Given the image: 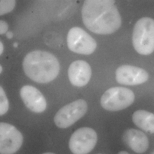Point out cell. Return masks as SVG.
<instances>
[{
  "mask_svg": "<svg viewBox=\"0 0 154 154\" xmlns=\"http://www.w3.org/2000/svg\"><path fill=\"white\" fill-rule=\"evenodd\" d=\"M3 46L2 42L1 43V54L3 51Z\"/></svg>",
  "mask_w": 154,
  "mask_h": 154,
  "instance_id": "ac0fdd59",
  "label": "cell"
},
{
  "mask_svg": "<svg viewBox=\"0 0 154 154\" xmlns=\"http://www.w3.org/2000/svg\"><path fill=\"white\" fill-rule=\"evenodd\" d=\"M26 75L30 79L39 83H47L55 79L60 71L57 59L51 53L35 51L27 54L23 62Z\"/></svg>",
  "mask_w": 154,
  "mask_h": 154,
  "instance_id": "7a4b0ae2",
  "label": "cell"
},
{
  "mask_svg": "<svg viewBox=\"0 0 154 154\" xmlns=\"http://www.w3.org/2000/svg\"><path fill=\"white\" fill-rule=\"evenodd\" d=\"M134 47L140 54L149 55L154 50V21L149 17L138 20L135 24L132 36Z\"/></svg>",
  "mask_w": 154,
  "mask_h": 154,
  "instance_id": "3957f363",
  "label": "cell"
},
{
  "mask_svg": "<svg viewBox=\"0 0 154 154\" xmlns=\"http://www.w3.org/2000/svg\"><path fill=\"white\" fill-rule=\"evenodd\" d=\"M14 46L15 48H17L18 46V44L17 43H15L14 44Z\"/></svg>",
  "mask_w": 154,
  "mask_h": 154,
  "instance_id": "ffe728a7",
  "label": "cell"
},
{
  "mask_svg": "<svg viewBox=\"0 0 154 154\" xmlns=\"http://www.w3.org/2000/svg\"><path fill=\"white\" fill-rule=\"evenodd\" d=\"M148 79V74L145 70L133 66H122L117 69L116 72L117 82L123 85H139L146 82Z\"/></svg>",
  "mask_w": 154,
  "mask_h": 154,
  "instance_id": "9c48e42d",
  "label": "cell"
},
{
  "mask_svg": "<svg viewBox=\"0 0 154 154\" xmlns=\"http://www.w3.org/2000/svg\"><path fill=\"white\" fill-rule=\"evenodd\" d=\"M132 120L138 128L147 132L154 133V115L153 113L144 110H137L133 114Z\"/></svg>",
  "mask_w": 154,
  "mask_h": 154,
  "instance_id": "4fadbf2b",
  "label": "cell"
},
{
  "mask_svg": "<svg viewBox=\"0 0 154 154\" xmlns=\"http://www.w3.org/2000/svg\"><path fill=\"white\" fill-rule=\"evenodd\" d=\"M1 15L4 14L11 11L15 5L14 1H1Z\"/></svg>",
  "mask_w": 154,
  "mask_h": 154,
  "instance_id": "9a60e30c",
  "label": "cell"
},
{
  "mask_svg": "<svg viewBox=\"0 0 154 154\" xmlns=\"http://www.w3.org/2000/svg\"><path fill=\"white\" fill-rule=\"evenodd\" d=\"M6 35L7 38L11 39L12 38L13 34L11 32H8L6 33Z\"/></svg>",
  "mask_w": 154,
  "mask_h": 154,
  "instance_id": "e0dca14e",
  "label": "cell"
},
{
  "mask_svg": "<svg viewBox=\"0 0 154 154\" xmlns=\"http://www.w3.org/2000/svg\"><path fill=\"white\" fill-rule=\"evenodd\" d=\"M0 115L1 116H2L5 114L8 110L9 102L5 92L1 86L0 89Z\"/></svg>",
  "mask_w": 154,
  "mask_h": 154,
  "instance_id": "5bb4252c",
  "label": "cell"
},
{
  "mask_svg": "<svg viewBox=\"0 0 154 154\" xmlns=\"http://www.w3.org/2000/svg\"><path fill=\"white\" fill-rule=\"evenodd\" d=\"M88 105L86 101L79 99L61 108L54 117L55 125L60 128H67L82 118L86 113Z\"/></svg>",
  "mask_w": 154,
  "mask_h": 154,
  "instance_id": "5b68a950",
  "label": "cell"
},
{
  "mask_svg": "<svg viewBox=\"0 0 154 154\" xmlns=\"http://www.w3.org/2000/svg\"><path fill=\"white\" fill-rule=\"evenodd\" d=\"M69 81L76 87H82L89 81L91 75V70L89 65L83 60H77L72 63L68 71Z\"/></svg>",
  "mask_w": 154,
  "mask_h": 154,
  "instance_id": "8fae6325",
  "label": "cell"
},
{
  "mask_svg": "<svg viewBox=\"0 0 154 154\" xmlns=\"http://www.w3.org/2000/svg\"><path fill=\"white\" fill-rule=\"evenodd\" d=\"M67 42L71 51L83 55L93 53L97 47L95 40L83 29L78 27H73L69 30Z\"/></svg>",
  "mask_w": 154,
  "mask_h": 154,
  "instance_id": "8992f818",
  "label": "cell"
},
{
  "mask_svg": "<svg viewBox=\"0 0 154 154\" xmlns=\"http://www.w3.org/2000/svg\"><path fill=\"white\" fill-rule=\"evenodd\" d=\"M122 140L126 145L137 153L145 152L149 147L147 136L139 130L134 129L127 130L123 134Z\"/></svg>",
  "mask_w": 154,
  "mask_h": 154,
  "instance_id": "7c38bea8",
  "label": "cell"
},
{
  "mask_svg": "<svg viewBox=\"0 0 154 154\" xmlns=\"http://www.w3.org/2000/svg\"><path fill=\"white\" fill-rule=\"evenodd\" d=\"M20 94L24 104L30 111L41 113L45 110L47 106L45 99L36 88L29 85L24 86L21 88Z\"/></svg>",
  "mask_w": 154,
  "mask_h": 154,
  "instance_id": "30bf717a",
  "label": "cell"
},
{
  "mask_svg": "<svg viewBox=\"0 0 154 154\" xmlns=\"http://www.w3.org/2000/svg\"><path fill=\"white\" fill-rule=\"evenodd\" d=\"M97 141V134L94 129L82 128L76 130L72 135L69 148L74 154H87L94 148Z\"/></svg>",
  "mask_w": 154,
  "mask_h": 154,
  "instance_id": "52a82bcc",
  "label": "cell"
},
{
  "mask_svg": "<svg viewBox=\"0 0 154 154\" xmlns=\"http://www.w3.org/2000/svg\"><path fill=\"white\" fill-rule=\"evenodd\" d=\"M135 95L129 89L115 87L107 90L100 99L103 108L110 111H117L125 109L134 102Z\"/></svg>",
  "mask_w": 154,
  "mask_h": 154,
  "instance_id": "277c9868",
  "label": "cell"
},
{
  "mask_svg": "<svg viewBox=\"0 0 154 154\" xmlns=\"http://www.w3.org/2000/svg\"><path fill=\"white\" fill-rule=\"evenodd\" d=\"M119 154H129V153L127 151H120L119 153Z\"/></svg>",
  "mask_w": 154,
  "mask_h": 154,
  "instance_id": "d6986e66",
  "label": "cell"
},
{
  "mask_svg": "<svg viewBox=\"0 0 154 154\" xmlns=\"http://www.w3.org/2000/svg\"><path fill=\"white\" fill-rule=\"evenodd\" d=\"M82 15L85 26L97 34H112L119 29L122 23L115 1L112 0L85 1Z\"/></svg>",
  "mask_w": 154,
  "mask_h": 154,
  "instance_id": "6da1fadb",
  "label": "cell"
},
{
  "mask_svg": "<svg viewBox=\"0 0 154 154\" xmlns=\"http://www.w3.org/2000/svg\"><path fill=\"white\" fill-rule=\"evenodd\" d=\"M23 137L21 133L14 126L2 122L0 124V153L12 154L21 147Z\"/></svg>",
  "mask_w": 154,
  "mask_h": 154,
  "instance_id": "ba28073f",
  "label": "cell"
},
{
  "mask_svg": "<svg viewBox=\"0 0 154 154\" xmlns=\"http://www.w3.org/2000/svg\"><path fill=\"white\" fill-rule=\"evenodd\" d=\"M8 29V25L7 23L2 21H1V34L5 33Z\"/></svg>",
  "mask_w": 154,
  "mask_h": 154,
  "instance_id": "2e32d148",
  "label": "cell"
}]
</instances>
